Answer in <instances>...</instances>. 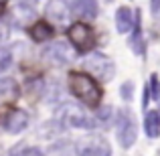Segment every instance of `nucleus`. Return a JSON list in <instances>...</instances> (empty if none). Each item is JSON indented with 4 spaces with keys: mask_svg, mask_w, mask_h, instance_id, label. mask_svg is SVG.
<instances>
[{
    "mask_svg": "<svg viewBox=\"0 0 160 156\" xmlns=\"http://www.w3.org/2000/svg\"><path fill=\"white\" fill-rule=\"evenodd\" d=\"M47 16L53 23L67 24L69 23V16H71V10H69L65 0H51V2L47 4Z\"/></svg>",
    "mask_w": 160,
    "mask_h": 156,
    "instance_id": "nucleus-13",
    "label": "nucleus"
},
{
    "mask_svg": "<svg viewBox=\"0 0 160 156\" xmlns=\"http://www.w3.org/2000/svg\"><path fill=\"white\" fill-rule=\"evenodd\" d=\"M120 95H122V99H126V102L134 99V83H132V81L122 83V87H120Z\"/></svg>",
    "mask_w": 160,
    "mask_h": 156,
    "instance_id": "nucleus-22",
    "label": "nucleus"
},
{
    "mask_svg": "<svg viewBox=\"0 0 160 156\" xmlns=\"http://www.w3.org/2000/svg\"><path fill=\"white\" fill-rule=\"evenodd\" d=\"M10 39V23L4 18H0V51L6 49V43Z\"/></svg>",
    "mask_w": 160,
    "mask_h": 156,
    "instance_id": "nucleus-18",
    "label": "nucleus"
},
{
    "mask_svg": "<svg viewBox=\"0 0 160 156\" xmlns=\"http://www.w3.org/2000/svg\"><path fill=\"white\" fill-rule=\"evenodd\" d=\"M83 67H85L87 73L93 75L102 83L113 79V75H116V63H113V59L108 57L106 53H99V51L87 53L85 59H83Z\"/></svg>",
    "mask_w": 160,
    "mask_h": 156,
    "instance_id": "nucleus-4",
    "label": "nucleus"
},
{
    "mask_svg": "<svg viewBox=\"0 0 160 156\" xmlns=\"http://www.w3.org/2000/svg\"><path fill=\"white\" fill-rule=\"evenodd\" d=\"M35 20H37V12L35 6H32V0H16L10 10V18H8L10 27L28 28Z\"/></svg>",
    "mask_w": 160,
    "mask_h": 156,
    "instance_id": "nucleus-8",
    "label": "nucleus"
},
{
    "mask_svg": "<svg viewBox=\"0 0 160 156\" xmlns=\"http://www.w3.org/2000/svg\"><path fill=\"white\" fill-rule=\"evenodd\" d=\"M136 23V10L130 6H120L116 10V28L120 35H130Z\"/></svg>",
    "mask_w": 160,
    "mask_h": 156,
    "instance_id": "nucleus-12",
    "label": "nucleus"
},
{
    "mask_svg": "<svg viewBox=\"0 0 160 156\" xmlns=\"http://www.w3.org/2000/svg\"><path fill=\"white\" fill-rule=\"evenodd\" d=\"M148 87H150V95H152V99H154V102H160V79H158L156 73L150 75Z\"/></svg>",
    "mask_w": 160,
    "mask_h": 156,
    "instance_id": "nucleus-19",
    "label": "nucleus"
},
{
    "mask_svg": "<svg viewBox=\"0 0 160 156\" xmlns=\"http://www.w3.org/2000/svg\"><path fill=\"white\" fill-rule=\"evenodd\" d=\"M20 95V85L12 77H0V102L12 103Z\"/></svg>",
    "mask_w": 160,
    "mask_h": 156,
    "instance_id": "nucleus-15",
    "label": "nucleus"
},
{
    "mask_svg": "<svg viewBox=\"0 0 160 156\" xmlns=\"http://www.w3.org/2000/svg\"><path fill=\"white\" fill-rule=\"evenodd\" d=\"M75 55H77V51L67 41H53L51 45H47L43 49V59H47L49 63H53L57 67L71 65L75 61Z\"/></svg>",
    "mask_w": 160,
    "mask_h": 156,
    "instance_id": "nucleus-7",
    "label": "nucleus"
},
{
    "mask_svg": "<svg viewBox=\"0 0 160 156\" xmlns=\"http://www.w3.org/2000/svg\"><path fill=\"white\" fill-rule=\"evenodd\" d=\"M130 47L134 55L144 57V35H142V10H136V23H134L132 35H130Z\"/></svg>",
    "mask_w": 160,
    "mask_h": 156,
    "instance_id": "nucleus-14",
    "label": "nucleus"
},
{
    "mask_svg": "<svg viewBox=\"0 0 160 156\" xmlns=\"http://www.w3.org/2000/svg\"><path fill=\"white\" fill-rule=\"evenodd\" d=\"M67 39L73 45V49L77 51V55H87L95 47V33L85 20L71 23L69 28H67Z\"/></svg>",
    "mask_w": 160,
    "mask_h": 156,
    "instance_id": "nucleus-5",
    "label": "nucleus"
},
{
    "mask_svg": "<svg viewBox=\"0 0 160 156\" xmlns=\"http://www.w3.org/2000/svg\"><path fill=\"white\" fill-rule=\"evenodd\" d=\"M95 109H98V112H95V120H98V122H102V124L108 126L109 122L113 120V116H112V113H113V108H112V105H102V103H99Z\"/></svg>",
    "mask_w": 160,
    "mask_h": 156,
    "instance_id": "nucleus-17",
    "label": "nucleus"
},
{
    "mask_svg": "<svg viewBox=\"0 0 160 156\" xmlns=\"http://www.w3.org/2000/svg\"><path fill=\"white\" fill-rule=\"evenodd\" d=\"M67 85H69L71 95L87 108H98L102 103L103 89L98 83V79L93 75H89L87 71H69Z\"/></svg>",
    "mask_w": 160,
    "mask_h": 156,
    "instance_id": "nucleus-1",
    "label": "nucleus"
},
{
    "mask_svg": "<svg viewBox=\"0 0 160 156\" xmlns=\"http://www.w3.org/2000/svg\"><path fill=\"white\" fill-rule=\"evenodd\" d=\"M144 134L148 138L160 136V109H148L144 113Z\"/></svg>",
    "mask_w": 160,
    "mask_h": 156,
    "instance_id": "nucleus-16",
    "label": "nucleus"
},
{
    "mask_svg": "<svg viewBox=\"0 0 160 156\" xmlns=\"http://www.w3.org/2000/svg\"><path fill=\"white\" fill-rule=\"evenodd\" d=\"M8 2V0H0V4H6Z\"/></svg>",
    "mask_w": 160,
    "mask_h": 156,
    "instance_id": "nucleus-24",
    "label": "nucleus"
},
{
    "mask_svg": "<svg viewBox=\"0 0 160 156\" xmlns=\"http://www.w3.org/2000/svg\"><path fill=\"white\" fill-rule=\"evenodd\" d=\"M10 65H12V53L8 51V49H2V51H0V73L6 71Z\"/></svg>",
    "mask_w": 160,
    "mask_h": 156,
    "instance_id": "nucleus-21",
    "label": "nucleus"
},
{
    "mask_svg": "<svg viewBox=\"0 0 160 156\" xmlns=\"http://www.w3.org/2000/svg\"><path fill=\"white\" fill-rule=\"evenodd\" d=\"M28 35H31L32 41H37V43H45V41H51L53 35H55V28L53 24L49 23L47 18H37L35 23L31 24V27L27 28Z\"/></svg>",
    "mask_w": 160,
    "mask_h": 156,
    "instance_id": "nucleus-11",
    "label": "nucleus"
},
{
    "mask_svg": "<svg viewBox=\"0 0 160 156\" xmlns=\"http://www.w3.org/2000/svg\"><path fill=\"white\" fill-rule=\"evenodd\" d=\"M71 14L81 20H93L98 16V0H65Z\"/></svg>",
    "mask_w": 160,
    "mask_h": 156,
    "instance_id": "nucleus-10",
    "label": "nucleus"
},
{
    "mask_svg": "<svg viewBox=\"0 0 160 156\" xmlns=\"http://www.w3.org/2000/svg\"><path fill=\"white\" fill-rule=\"evenodd\" d=\"M150 12L154 18H160V0H150Z\"/></svg>",
    "mask_w": 160,
    "mask_h": 156,
    "instance_id": "nucleus-23",
    "label": "nucleus"
},
{
    "mask_svg": "<svg viewBox=\"0 0 160 156\" xmlns=\"http://www.w3.org/2000/svg\"><path fill=\"white\" fill-rule=\"evenodd\" d=\"M57 120L61 122L65 128H77V130H93L98 126L95 116H89L81 105L65 102L57 109Z\"/></svg>",
    "mask_w": 160,
    "mask_h": 156,
    "instance_id": "nucleus-2",
    "label": "nucleus"
},
{
    "mask_svg": "<svg viewBox=\"0 0 160 156\" xmlns=\"http://www.w3.org/2000/svg\"><path fill=\"white\" fill-rule=\"evenodd\" d=\"M75 156H112V144L98 132H89L75 142Z\"/></svg>",
    "mask_w": 160,
    "mask_h": 156,
    "instance_id": "nucleus-6",
    "label": "nucleus"
},
{
    "mask_svg": "<svg viewBox=\"0 0 160 156\" xmlns=\"http://www.w3.org/2000/svg\"><path fill=\"white\" fill-rule=\"evenodd\" d=\"M116 136L124 150L132 148L138 140V122L130 108H122L116 116Z\"/></svg>",
    "mask_w": 160,
    "mask_h": 156,
    "instance_id": "nucleus-3",
    "label": "nucleus"
},
{
    "mask_svg": "<svg viewBox=\"0 0 160 156\" xmlns=\"http://www.w3.org/2000/svg\"><path fill=\"white\" fill-rule=\"evenodd\" d=\"M28 122H31V118H28V113L24 112V109H8L6 113H4L2 118V128L6 130L8 134H20L24 132V130L28 128Z\"/></svg>",
    "mask_w": 160,
    "mask_h": 156,
    "instance_id": "nucleus-9",
    "label": "nucleus"
},
{
    "mask_svg": "<svg viewBox=\"0 0 160 156\" xmlns=\"http://www.w3.org/2000/svg\"><path fill=\"white\" fill-rule=\"evenodd\" d=\"M31 146L28 144H24V142H20V144H14L10 148V152H8V156H28L31 154Z\"/></svg>",
    "mask_w": 160,
    "mask_h": 156,
    "instance_id": "nucleus-20",
    "label": "nucleus"
}]
</instances>
